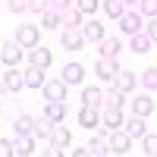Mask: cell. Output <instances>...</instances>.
I'll use <instances>...</instances> for the list:
<instances>
[{
	"label": "cell",
	"mask_w": 157,
	"mask_h": 157,
	"mask_svg": "<svg viewBox=\"0 0 157 157\" xmlns=\"http://www.w3.org/2000/svg\"><path fill=\"white\" fill-rule=\"evenodd\" d=\"M107 141H110V154H129L135 138L129 132H116V129H113V132H107Z\"/></svg>",
	"instance_id": "6da1fadb"
},
{
	"label": "cell",
	"mask_w": 157,
	"mask_h": 157,
	"mask_svg": "<svg viewBox=\"0 0 157 157\" xmlns=\"http://www.w3.org/2000/svg\"><path fill=\"white\" fill-rule=\"evenodd\" d=\"M94 72H98V78H104V82H113L116 72H120V63H116V57H98Z\"/></svg>",
	"instance_id": "7a4b0ae2"
},
{
	"label": "cell",
	"mask_w": 157,
	"mask_h": 157,
	"mask_svg": "<svg viewBox=\"0 0 157 157\" xmlns=\"http://www.w3.org/2000/svg\"><path fill=\"white\" fill-rule=\"evenodd\" d=\"M16 41H19L22 47H38V41H41V32H38L32 22H22L19 29H16Z\"/></svg>",
	"instance_id": "3957f363"
},
{
	"label": "cell",
	"mask_w": 157,
	"mask_h": 157,
	"mask_svg": "<svg viewBox=\"0 0 157 157\" xmlns=\"http://www.w3.org/2000/svg\"><path fill=\"white\" fill-rule=\"evenodd\" d=\"M141 25H145V19H141V10H126L123 16H120V29H123L126 35L141 32Z\"/></svg>",
	"instance_id": "277c9868"
},
{
	"label": "cell",
	"mask_w": 157,
	"mask_h": 157,
	"mask_svg": "<svg viewBox=\"0 0 157 157\" xmlns=\"http://www.w3.org/2000/svg\"><path fill=\"white\" fill-rule=\"evenodd\" d=\"M66 88H69V82H66V78H50V82H44V98L47 101H63V98H66Z\"/></svg>",
	"instance_id": "5b68a950"
},
{
	"label": "cell",
	"mask_w": 157,
	"mask_h": 157,
	"mask_svg": "<svg viewBox=\"0 0 157 157\" xmlns=\"http://www.w3.org/2000/svg\"><path fill=\"white\" fill-rule=\"evenodd\" d=\"M0 57H3V66H16V63L22 60V44L16 41V38H13V41H3Z\"/></svg>",
	"instance_id": "8992f818"
},
{
	"label": "cell",
	"mask_w": 157,
	"mask_h": 157,
	"mask_svg": "<svg viewBox=\"0 0 157 157\" xmlns=\"http://www.w3.org/2000/svg\"><path fill=\"white\" fill-rule=\"evenodd\" d=\"M101 123H104V129L107 132H113V129H120L126 120H123V107H104V113H101Z\"/></svg>",
	"instance_id": "52a82bcc"
},
{
	"label": "cell",
	"mask_w": 157,
	"mask_h": 157,
	"mask_svg": "<svg viewBox=\"0 0 157 157\" xmlns=\"http://www.w3.org/2000/svg\"><path fill=\"white\" fill-rule=\"evenodd\" d=\"M60 44L66 47V50H78V47H85V32H82V29H63Z\"/></svg>",
	"instance_id": "ba28073f"
},
{
	"label": "cell",
	"mask_w": 157,
	"mask_h": 157,
	"mask_svg": "<svg viewBox=\"0 0 157 157\" xmlns=\"http://www.w3.org/2000/svg\"><path fill=\"white\" fill-rule=\"evenodd\" d=\"M25 88V72H19L16 66H6L3 72V91H19Z\"/></svg>",
	"instance_id": "9c48e42d"
},
{
	"label": "cell",
	"mask_w": 157,
	"mask_h": 157,
	"mask_svg": "<svg viewBox=\"0 0 157 157\" xmlns=\"http://www.w3.org/2000/svg\"><path fill=\"white\" fill-rule=\"evenodd\" d=\"M47 141H50V154H60L63 148H69V141H72V135H69V129H63V126H57V129H54V135H50Z\"/></svg>",
	"instance_id": "30bf717a"
},
{
	"label": "cell",
	"mask_w": 157,
	"mask_h": 157,
	"mask_svg": "<svg viewBox=\"0 0 157 157\" xmlns=\"http://www.w3.org/2000/svg\"><path fill=\"white\" fill-rule=\"evenodd\" d=\"M29 63H32V66L47 69L50 63H54V54H50L47 47H41V44H38V47H29Z\"/></svg>",
	"instance_id": "8fae6325"
},
{
	"label": "cell",
	"mask_w": 157,
	"mask_h": 157,
	"mask_svg": "<svg viewBox=\"0 0 157 157\" xmlns=\"http://www.w3.org/2000/svg\"><path fill=\"white\" fill-rule=\"evenodd\" d=\"M126 132L132 135V138H145L148 135V126H145V116H138V113H132L126 120Z\"/></svg>",
	"instance_id": "7c38bea8"
},
{
	"label": "cell",
	"mask_w": 157,
	"mask_h": 157,
	"mask_svg": "<svg viewBox=\"0 0 157 157\" xmlns=\"http://www.w3.org/2000/svg\"><path fill=\"white\" fill-rule=\"evenodd\" d=\"M60 75L66 78L69 85H78V82H85V66H82V63H66Z\"/></svg>",
	"instance_id": "4fadbf2b"
},
{
	"label": "cell",
	"mask_w": 157,
	"mask_h": 157,
	"mask_svg": "<svg viewBox=\"0 0 157 157\" xmlns=\"http://www.w3.org/2000/svg\"><path fill=\"white\" fill-rule=\"evenodd\" d=\"M60 16H63V29H78V25H82V16H85V13L72 3V6H66V10H63Z\"/></svg>",
	"instance_id": "5bb4252c"
},
{
	"label": "cell",
	"mask_w": 157,
	"mask_h": 157,
	"mask_svg": "<svg viewBox=\"0 0 157 157\" xmlns=\"http://www.w3.org/2000/svg\"><path fill=\"white\" fill-rule=\"evenodd\" d=\"M54 129H57V123L50 120L47 113L35 116V135H41V138H50V135H54Z\"/></svg>",
	"instance_id": "9a60e30c"
},
{
	"label": "cell",
	"mask_w": 157,
	"mask_h": 157,
	"mask_svg": "<svg viewBox=\"0 0 157 157\" xmlns=\"http://www.w3.org/2000/svg\"><path fill=\"white\" fill-rule=\"evenodd\" d=\"M44 69L41 66H32L29 63V69H25V88H44Z\"/></svg>",
	"instance_id": "2e32d148"
},
{
	"label": "cell",
	"mask_w": 157,
	"mask_h": 157,
	"mask_svg": "<svg viewBox=\"0 0 157 157\" xmlns=\"http://www.w3.org/2000/svg\"><path fill=\"white\" fill-rule=\"evenodd\" d=\"M132 113H138V116H151V113H154V101H151L148 94H135V98H132Z\"/></svg>",
	"instance_id": "e0dca14e"
},
{
	"label": "cell",
	"mask_w": 157,
	"mask_h": 157,
	"mask_svg": "<svg viewBox=\"0 0 157 157\" xmlns=\"http://www.w3.org/2000/svg\"><path fill=\"white\" fill-rule=\"evenodd\" d=\"M13 129H16V135H35V116H29V113L16 116V123H13Z\"/></svg>",
	"instance_id": "ac0fdd59"
},
{
	"label": "cell",
	"mask_w": 157,
	"mask_h": 157,
	"mask_svg": "<svg viewBox=\"0 0 157 157\" xmlns=\"http://www.w3.org/2000/svg\"><path fill=\"white\" fill-rule=\"evenodd\" d=\"M82 104H85V107H101V104H104V91L94 88V85H88L82 91Z\"/></svg>",
	"instance_id": "d6986e66"
},
{
	"label": "cell",
	"mask_w": 157,
	"mask_h": 157,
	"mask_svg": "<svg viewBox=\"0 0 157 157\" xmlns=\"http://www.w3.org/2000/svg\"><path fill=\"white\" fill-rule=\"evenodd\" d=\"M151 44H154V41H151V35H148V32H135V35H132V44H129V47H132L135 54H148Z\"/></svg>",
	"instance_id": "ffe728a7"
},
{
	"label": "cell",
	"mask_w": 157,
	"mask_h": 157,
	"mask_svg": "<svg viewBox=\"0 0 157 157\" xmlns=\"http://www.w3.org/2000/svg\"><path fill=\"white\" fill-rule=\"evenodd\" d=\"M78 123H82V129H94L101 123V116H98V107H85L82 104V113H78Z\"/></svg>",
	"instance_id": "44dd1931"
},
{
	"label": "cell",
	"mask_w": 157,
	"mask_h": 157,
	"mask_svg": "<svg viewBox=\"0 0 157 157\" xmlns=\"http://www.w3.org/2000/svg\"><path fill=\"white\" fill-rule=\"evenodd\" d=\"M126 104V91H120V88H107L104 91V107H123Z\"/></svg>",
	"instance_id": "7402d4cb"
},
{
	"label": "cell",
	"mask_w": 157,
	"mask_h": 157,
	"mask_svg": "<svg viewBox=\"0 0 157 157\" xmlns=\"http://www.w3.org/2000/svg\"><path fill=\"white\" fill-rule=\"evenodd\" d=\"M44 113H47L54 123H63V120H66V104H63V101H47Z\"/></svg>",
	"instance_id": "603a6c76"
},
{
	"label": "cell",
	"mask_w": 157,
	"mask_h": 157,
	"mask_svg": "<svg viewBox=\"0 0 157 157\" xmlns=\"http://www.w3.org/2000/svg\"><path fill=\"white\" fill-rule=\"evenodd\" d=\"M85 148H88L91 157H104V154H110V141H107V135H104V138H91Z\"/></svg>",
	"instance_id": "cb8c5ba5"
},
{
	"label": "cell",
	"mask_w": 157,
	"mask_h": 157,
	"mask_svg": "<svg viewBox=\"0 0 157 157\" xmlns=\"http://www.w3.org/2000/svg\"><path fill=\"white\" fill-rule=\"evenodd\" d=\"M101 10L107 13L110 19H120L123 13H126V3H123V0H101Z\"/></svg>",
	"instance_id": "d4e9b609"
},
{
	"label": "cell",
	"mask_w": 157,
	"mask_h": 157,
	"mask_svg": "<svg viewBox=\"0 0 157 157\" xmlns=\"http://www.w3.org/2000/svg\"><path fill=\"white\" fill-rule=\"evenodd\" d=\"M113 85L120 88V91H126V94H129V91H135V75L120 69V72H116V78H113Z\"/></svg>",
	"instance_id": "484cf974"
},
{
	"label": "cell",
	"mask_w": 157,
	"mask_h": 157,
	"mask_svg": "<svg viewBox=\"0 0 157 157\" xmlns=\"http://www.w3.org/2000/svg\"><path fill=\"white\" fill-rule=\"evenodd\" d=\"M13 151L16 154H35V135H19L13 141Z\"/></svg>",
	"instance_id": "4316f807"
},
{
	"label": "cell",
	"mask_w": 157,
	"mask_h": 157,
	"mask_svg": "<svg viewBox=\"0 0 157 157\" xmlns=\"http://www.w3.org/2000/svg\"><path fill=\"white\" fill-rule=\"evenodd\" d=\"M98 47H101V57H116L120 54V41L116 38H101Z\"/></svg>",
	"instance_id": "83f0119b"
},
{
	"label": "cell",
	"mask_w": 157,
	"mask_h": 157,
	"mask_svg": "<svg viewBox=\"0 0 157 157\" xmlns=\"http://www.w3.org/2000/svg\"><path fill=\"white\" fill-rule=\"evenodd\" d=\"M41 22H44V29H60V22H63V16H60V10H44L41 13Z\"/></svg>",
	"instance_id": "f1b7e54d"
},
{
	"label": "cell",
	"mask_w": 157,
	"mask_h": 157,
	"mask_svg": "<svg viewBox=\"0 0 157 157\" xmlns=\"http://www.w3.org/2000/svg\"><path fill=\"white\" fill-rule=\"evenodd\" d=\"M85 41H101V38H104V25L101 22H85Z\"/></svg>",
	"instance_id": "f546056e"
},
{
	"label": "cell",
	"mask_w": 157,
	"mask_h": 157,
	"mask_svg": "<svg viewBox=\"0 0 157 157\" xmlns=\"http://www.w3.org/2000/svg\"><path fill=\"white\" fill-rule=\"evenodd\" d=\"M141 85H145L148 91H157V66H148L145 72H141Z\"/></svg>",
	"instance_id": "4dcf8cb0"
},
{
	"label": "cell",
	"mask_w": 157,
	"mask_h": 157,
	"mask_svg": "<svg viewBox=\"0 0 157 157\" xmlns=\"http://www.w3.org/2000/svg\"><path fill=\"white\" fill-rule=\"evenodd\" d=\"M6 6H10V13L22 16V13H29V10H32V0H6Z\"/></svg>",
	"instance_id": "1f68e13d"
},
{
	"label": "cell",
	"mask_w": 157,
	"mask_h": 157,
	"mask_svg": "<svg viewBox=\"0 0 157 157\" xmlns=\"http://www.w3.org/2000/svg\"><path fill=\"white\" fill-rule=\"evenodd\" d=\"M138 10H141V16L157 19V0H138Z\"/></svg>",
	"instance_id": "d6a6232c"
},
{
	"label": "cell",
	"mask_w": 157,
	"mask_h": 157,
	"mask_svg": "<svg viewBox=\"0 0 157 157\" xmlns=\"http://www.w3.org/2000/svg\"><path fill=\"white\" fill-rule=\"evenodd\" d=\"M75 6L85 13V16H91L94 10H101V0H75Z\"/></svg>",
	"instance_id": "836d02e7"
},
{
	"label": "cell",
	"mask_w": 157,
	"mask_h": 157,
	"mask_svg": "<svg viewBox=\"0 0 157 157\" xmlns=\"http://www.w3.org/2000/svg\"><path fill=\"white\" fill-rule=\"evenodd\" d=\"M141 145H145V154L148 157H157V135H145Z\"/></svg>",
	"instance_id": "e575fe53"
},
{
	"label": "cell",
	"mask_w": 157,
	"mask_h": 157,
	"mask_svg": "<svg viewBox=\"0 0 157 157\" xmlns=\"http://www.w3.org/2000/svg\"><path fill=\"white\" fill-rule=\"evenodd\" d=\"M44 10H50V0H32V13H38V16H41Z\"/></svg>",
	"instance_id": "d590c367"
},
{
	"label": "cell",
	"mask_w": 157,
	"mask_h": 157,
	"mask_svg": "<svg viewBox=\"0 0 157 157\" xmlns=\"http://www.w3.org/2000/svg\"><path fill=\"white\" fill-rule=\"evenodd\" d=\"M0 154H3V157L16 154V151H13V141H10V138H3V141H0Z\"/></svg>",
	"instance_id": "8d00e7d4"
},
{
	"label": "cell",
	"mask_w": 157,
	"mask_h": 157,
	"mask_svg": "<svg viewBox=\"0 0 157 157\" xmlns=\"http://www.w3.org/2000/svg\"><path fill=\"white\" fill-rule=\"evenodd\" d=\"M72 3H75V0H50V6H54V10H60V13L66 10V6H72Z\"/></svg>",
	"instance_id": "74e56055"
},
{
	"label": "cell",
	"mask_w": 157,
	"mask_h": 157,
	"mask_svg": "<svg viewBox=\"0 0 157 157\" xmlns=\"http://www.w3.org/2000/svg\"><path fill=\"white\" fill-rule=\"evenodd\" d=\"M148 35H151V41H157V19L148 22Z\"/></svg>",
	"instance_id": "f35d334b"
},
{
	"label": "cell",
	"mask_w": 157,
	"mask_h": 157,
	"mask_svg": "<svg viewBox=\"0 0 157 157\" xmlns=\"http://www.w3.org/2000/svg\"><path fill=\"white\" fill-rule=\"evenodd\" d=\"M123 3H126V6H138V0H123Z\"/></svg>",
	"instance_id": "ab89813d"
}]
</instances>
